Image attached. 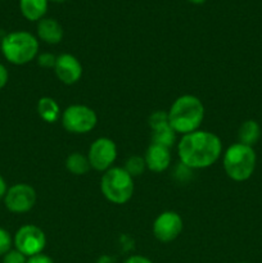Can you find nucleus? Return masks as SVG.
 Returning a JSON list of instances; mask_svg holds the SVG:
<instances>
[{
	"instance_id": "nucleus-1",
	"label": "nucleus",
	"mask_w": 262,
	"mask_h": 263,
	"mask_svg": "<svg viewBox=\"0 0 262 263\" xmlns=\"http://www.w3.org/2000/svg\"><path fill=\"white\" fill-rule=\"evenodd\" d=\"M180 163L190 170L208 168L222 154V143L216 134L205 130L182 135L177 143Z\"/></svg>"
},
{
	"instance_id": "nucleus-2",
	"label": "nucleus",
	"mask_w": 262,
	"mask_h": 263,
	"mask_svg": "<svg viewBox=\"0 0 262 263\" xmlns=\"http://www.w3.org/2000/svg\"><path fill=\"white\" fill-rule=\"evenodd\" d=\"M167 115L170 126L174 128L175 133L186 135L199 130L204 120L205 109L199 98L185 94L172 103Z\"/></svg>"
},
{
	"instance_id": "nucleus-3",
	"label": "nucleus",
	"mask_w": 262,
	"mask_h": 263,
	"mask_svg": "<svg viewBox=\"0 0 262 263\" xmlns=\"http://www.w3.org/2000/svg\"><path fill=\"white\" fill-rule=\"evenodd\" d=\"M0 49L9 63L23 66L39 55V40L27 31H14L3 37Z\"/></svg>"
},
{
	"instance_id": "nucleus-4",
	"label": "nucleus",
	"mask_w": 262,
	"mask_h": 263,
	"mask_svg": "<svg viewBox=\"0 0 262 263\" xmlns=\"http://www.w3.org/2000/svg\"><path fill=\"white\" fill-rule=\"evenodd\" d=\"M223 170L233 181L241 182L248 180L256 170L257 156L252 146L235 143L223 153Z\"/></svg>"
},
{
	"instance_id": "nucleus-5",
	"label": "nucleus",
	"mask_w": 262,
	"mask_h": 263,
	"mask_svg": "<svg viewBox=\"0 0 262 263\" xmlns=\"http://www.w3.org/2000/svg\"><path fill=\"white\" fill-rule=\"evenodd\" d=\"M100 190L108 202L125 204L134 194V177L123 167H112L103 174Z\"/></svg>"
},
{
	"instance_id": "nucleus-6",
	"label": "nucleus",
	"mask_w": 262,
	"mask_h": 263,
	"mask_svg": "<svg viewBox=\"0 0 262 263\" xmlns=\"http://www.w3.org/2000/svg\"><path fill=\"white\" fill-rule=\"evenodd\" d=\"M61 122L64 130L74 135H84L94 130L98 116L92 108L84 104H72L62 112Z\"/></svg>"
},
{
	"instance_id": "nucleus-7",
	"label": "nucleus",
	"mask_w": 262,
	"mask_h": 263,
	"mask_svg": "<svg viewBox=\"0 0 262 263\" xmlns=\"http://www.w3.org/2000/svg\"><path fill=\"white\" fill-rule=\"evenodd\" d=\"M13 244L18 252L28 258L35 254L43 253L46 246V236L39 226L23 225L15 233Z\"/></svg>"
},
{
	"instance_id": "nucleus-8",
	"label": "nucleus",
	"mask_w": 262,
	"mask_h": 263,
	"mask_svg": "<svg viewBox=\"0 0 262 263\" xmlns=\"http://www.w3.org/2000/svg\"><path fill=\"white\" fill-rule=\"evenodd\" d=\"M90 166L95 171L105 172L112 168L117 158V146L109 138H98L90 145L87 152Z\"/></svg>"
},
{
	"instance_id": "nucleus-9",
	"label": "nucleus",
	"mask_w": 262,
	"mask_h": 263,
	"mask_svg": "<svg viewBox=\"0 0 262 263\" xmlns=\"http://www.w3.org/2000/svg\"><path fill=\"white\" fill-rule=\"evenodd\" d=\"M38 200L36 190L28 184H15L8 189L4 197V204L12 213H26L32 210Z\"/></svg>"
},
{
	"instance_id": "nucleus-10",
	"label": "nucleus",
	"mask_w": 262,
	"mask_h": 263,
	"mask_svg": "<svg viewBox=\"0 0 262 263\" xmlns=\"http://www.w3.org/2000/svg\"><path fill=\"white\" fill-rule=\"evenodd\" d=\"M184 229V222L179 213L166 211L157 216L153 222V235L161 243H170L180 236Z\"/></svg>"
},
{
	"instance_id": "nucleus-11",
	"label": "nucleus",
	"mask_w": 262,
	"mask_h": 263,
	"mask_svg": "<svg viewBox=\"0 0 262 263\" xmlns=\"http://www.w3.org/2000/svg\"><path fill=\"white\" fill-rule=\"evenodd\" d=\"M54 73L64 85H74L82 77V64L74 55L68 53L57 57Z\"/></svg>"
},
{
	"instance_id": "nucleus-12",
	"label": "nucleus",
	"mask_w": 262,
	"mask_h": 263,
	"mask_svg": "<svg viewBox=\"0 0 262 263\" xmlns=\"http://www.w3.org/2000/svg\"><path fill=\"white\" fill-rule=\"evenodd\" d=\"M171 151L170 148L163 145H159V144L152 143L148 146L145 152V156H144V161H145L146 170L152 172H159L166 171L167 168L171 164Z\"/></svg>"
},
{
	"instance_id": "nucleus-13",
	"label": "nucleus",
	"mask_w": 262,
	"mask_h": 263,
	"mask_svg": "<svg viewBox=\"0 0 262 263\" xmlns=\"http://www.w3.org/2000/svg\"><path fill=\"white\" fill-rule=\"evenodd\" d=\"M38 37L41 41L50 45H55L59 44L63 39V28H62L61 23L55 21L54 18H45L40 20L38 22Z\"/></svg>"
},
{
	"instance_id": "nucleus-14",
	"label": "nucleus",
	"mask_w": 262,
	"mask_h": 263,
	"mask_svg": "<svg viewBox=\"0 0 262 263\" xmlns=\"http://www.w3.org/2000/svg\"><path fill=\"white\" fill-rule=\"evenodd\" d=\"M49 0H20V9L23 17L31 22L43 20L48 10Z\"/></svg>"
},
{
	"instance_id": "nucleus-15",
	"label": "nucleus",
	"mask_w": 262,
	"mask_h": 263,
	"mask_svg": "<svg viewBox=\"0 0 262 263\" xmlns=\"http://www.w3.org/2000/svg\"><path fill=\"white\" fill-rule=\"evenodd\" d=\"M38 113L43 121L48 123H55L61 118L62 110L55 99L50 97H43L38 102Z\"/></svg>"
},
{
	"instance_id": "nucleus-16",
	"label": "nucleus",
	"mask_w": 262,
	"mask_h": 263,
	"mask_svg": "<svg viewBox=\"0 0 262 263\" xmlns=\"http://www.w3.org/2000/svg\"><path fill=\"white\" fill-rule=\"evenodd\" d=\"M259 138H261V127H259L257 121L247 120L241 123L238 130L239 143L253 148L257 141L259 140Z\"/></svg>"
},
{
	"instance_id": "nucleus-17",
	"label": "nucleus",
	"mask_w": 262,
	"mask_h": 263,
	"mask_svg": "<svg viewBox=\"0 0 262 263\" xmlns=\"http://www.w3.org/2000/svg\"><path fill=\"white\" fill-rule=\"evenodd\" d=\"M66 168L67 171L71 172L74 176H84L90 171L91 166H90L87 156L79 153V152H73V153L67 157Z\"/></svg>"
},
{
	"instance_id": "nucleus-18",
	"label": "nucleus",
	"mask_w": 262,
	"mask_h": 263,
	"mask_svg": "<svg viewBox=\"0 0 262 263\" xmlns=\"http://www.w3.org/2000/svg\"><path fill=\"white\" fill-rule=\"evenodd\" d=\"M152 143L159 144V145L167 146V148L171 149V146H174V144L176 143V135L174 128L169 125L161 126V127L156 128V130H152Z\"/></svg>"
},
{
	"instance_id": "nucleus-19",
	"label": "nucleus",
	"mask_w": 262,
	"mask_h": 263,
	"mask_svg": "<svg viewBox=\"0 0 262 263\" xmlns=\"http://www.w3.org/2000/svg\"><path fill=\"white\" fill-rule=\"evenodd\" d=\"M123 168L127 171V174H130L133 177L140 176L144 174V171L146 170L145 161H144V157L140 156H133L126 161V164Z\"/></svg>"
},
{
	"instance_id": "nucleus-20",
	"label": "nucleus",
	"mask_w": 262,
	"mask_h": 263,
	"mask_svg": "<svg viewBox=\"0 0 262 263\" xmlns=\"http://www.w3.org/2000/svg\"><path fill=\"white\" fill-rule=\"evenodd\" d=\"M164 125H169V115H167V112L157 110V112L152 113L151 117H149V126H151L152 130H156V128Z\"/></svg>"
},
{
	"instance_id": "nucleus-21",
	"label": "nucleus",
	"mask_w": 262,
	"mask_h": 263,
	"mask_svg": "<svg viewBox=\"0 0 262 263\" xmlns=\"http://www.w3.org/2000/svg\"><path fill=\"white\" fill-rule=\"evenodd\" d=\"M13 239L10 234L5 229L0 228V256H4L5 253L12 249Z\"/></svg>"
},
{
	"instance_id": "nucleus-22",
	"label": "nucleus",
	"mask_w": 262,
	"mask_h": 263,
	"mask_svg": "<svg viewBox=\"0 0 262 263\" xmlns=\"http://www.w3.org/2000/svg\"><path fill=\"white\" fill-rule=\"evenodd\" d=\"M3 263H27V257L17 249H10L3 256Z\"/></svg>"
},
{
	"instance_id": "nucleus-23",
	"label": "nucleus",
	"mask_w": 262,
	"mask_h": 263,
	"mask_svg": "<svg viewBox=\"0 0 262 263\" xmlns=\"http://www.w3.org/2000/svg\"><path fill=\"white\" fill-rule=\"evenodd\" d=\"M38 64L43 68H54L57 62V57L51 53H43L38 55Z\"/></svg>"
},
{
	"instance_id": "nucleus-24",
	"label": "nucleus",
	"mask_w": 262,
	"mask_h": 263,
	"mask_svg": "<svg viewBox=\"0 0 262 263\" xmlns=\"http://www.w3.org/2000/svg\"><path fill=\"white\" fill-rule=\"evenodd\" d=\"M27 263H54V261L50 258V257L46 256V254L39 253L32 257H28Z\"/></svg>"
},
{
	"instance_id": "nucleus-25",
	"label": "nucleus",
	"mask_w": 262,
	"mask_h": 263,
	"mask_svg": "<svg viewBox=\"0 0 262 263\" xmlns=\"http://www.w3.org/2000/svg\"><path fill=\"white\" fill-rule=\"evenodd\" d=\"M8 80H9V73H8V69L5 68L4 64L0 63V90L4 89L5 85L8 84Z\"/></svg>"
},
{
	"instance_id": "nucleus-26",
	"label": "nucleus",
	"mask_w": 262,
	"mask_h": 263,
	"mask_svg": "<svg viewBox=\"0 0 262 263\" xmlns=\"http://www.w3.org/2000/svg\"><path fill=\"white\" fill-rule=\"evenodd\" d=\"M123 263H153L149 258L144 256H139V254H135V256H130L125 259Z\"/></svg>"
},
{
	"instance_id": "nucleus-27",
	"label": "nucleus",
	"mask_w": 262,
	"mask_h": 263,
	"mask_svg": "<svg viewBox=\"0 0 262 263\" xmlns=\"http://www.w3.org/2000/svg\"><path fill=\"white\" fill-rule=\"evenodd\" d=\"M8 185H7V181L4 180V177L0 175V199H4V197L7 195V192H8Z\"/></svg>"
},
{
	"instance_id": "nucleus-28",
	"label": "nucleus",
	"mask_w": 262,
	"mask_h": 263,
	"mask_svg": "<svg viewBox=\"0 0 262 263\" xmlns=\"http://www.w3.org/2000/svg\"><path fill=\"white\" fill-rule=\"evenodd\" d=\"M189 2L193 3V4H203L205 0H189Z\"/></svg>"
},
{
	"instance_id": "nucleus-29",
	"label": "nucleus",
	"mask_w": 262,
	"mask_h": 263,
	"mask_svg": "<svg viewBox=\"0 0 262 263\" xmlns=\"http://www.w3.org/2000/svg\"><path fill=\"white\" fill-rule=\"evenodd\" d=\"M50 2H66V0H50Z\"/></svg>"
},
{
	"instance_id": "nucleus-30",
	"label": "nucleus",
	"mask_w": 262,
	"mask_h": 263,
	"mask_svg": "<svg viewBox=\"0 0 262 263\" xmlns=\"http://www.w3.org/2000/svg\"><path fill=\"white\" fill-rule=\"evenodd\" d=\"M239 263H246V262H239Z\"/></svg>"
}]
</instances>
